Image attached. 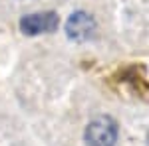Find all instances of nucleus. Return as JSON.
Segmentation results:
<instances>
[{
  "mask_svg": "<svg viewBox=\"0 0 149 146\" xmlns=\"http://www.w3.org/2000/svg\"><path fill=\"white\" fill-rule=\"evenodd\" d=\"M20 28L24 34L36 36L44 32H54L58 28V16L54 12H42V14H30L20 20Z\"/></svg>",
  "mask_w": 149,
  "mask_h": 146,
  "instance_id": "obj_2",
  "label": "nucleus"
},
{
  "mask_svg": "<svg viewBox=\"0 0 149 146\" xmlns=\"http://www.w3.org/2000/svg\"><path fill=\"white\" fill-rule=\"evenodd\" d=\"M93 28H95V22H93L92 16L86 14V12L72 14L68 24H66V32H68V36L72 40H86V38H90Z\"/></svg>",
  "mask_w": 149,
  "mask_h": 146,
  "instance_id": "obj_3",
  "label": "nucleus"
},
{
  "mask_svg": "<svg viewBox=\"0 0 149 146\" xmlns=\"http://www.w3.org/2000/svg\"><path fill=\"white\" fill-rule=\"evenodd\" d=\"M86 140L90 146H113L117 140V126L109 117H100L88 124Z\"/></svg>",
  "mask_w": 149,
  "mask_h": 146,
  "instance_id": "obj_1",
  "label": "nucleus"
}]
</instances>
